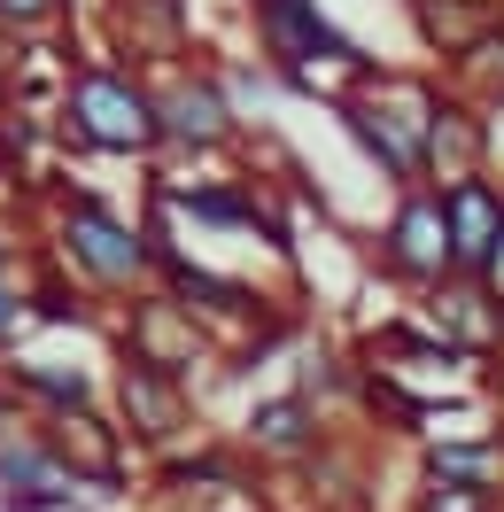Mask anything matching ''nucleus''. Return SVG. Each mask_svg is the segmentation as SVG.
<instances>
[{"label":"nucleus","mask_w":504,"mask_h":512,"mask_svg":"<svg viewBox=\"0 0 504 512\" xmlns=\"http://www.w3.org/2000/svg\"><path fill=\"white\" fill-rule=\"evenodd\" d=\"M39 264H55L70 288L109 295V303H132V295L156 288V241H148V218L117 210V202L94 194V187L47 194V241H39Z\"/></svg>","instance_id":"1"},{"label":"nucleus","mask_w":504,"mask_h":512,"mask_svg":"<svg viewBox=\"0 0 504 512\" xmlns=\"http://www.w3.org/2000/svg\"><path fill=\"white\" fill-rule=\"evenodd\" d=\"M55 140L78 156H125L156 163L163 156V101L148 63H117V55H78L55 101Z\"/></svg>","instance_id":"2"},{"label":"nucleus","mask_w":504,"mask_h":512,"mask_svg":"<svg viewBox=\"0 0 504 512\" xmlns=\"http://www.w3.org/2000/svg\"><path fill=\"white\" fill-rule=\"evenodd\" d=\"M442 94H450L442 70H373V78L342 86L334 117H342L349 140L365 148V163L404 194V187H435V171H427V132H435Z\"/></svg>","instance_id":"3"},{"label":"nucleus","mask_w":504,"mask_h":512,"mask_svg":"<svg viewBox=\"0 0 504 512\" xmlns=\"http://www.w3.org/2000/svg\"><path fill=\"white\" fill-rule=\"evenodd\" d=\"M256 24V47H264V70L280 78L287 94L303 101H342L334 86H326V70H349V86L357 78H373V55L357 47V39L318 8V0H241Z\"/></svg>","instance_id":"4"},{"label":"nucleus","mask_w":504,"mask_h":512,"mask_svg":"<svg viewBox=\"0 0 504 512\" xmlns=\"http://www.w3.org/2000/svg\"><path fill=\"white\" fill-rule=\"evenodd\" d=\"M148 241H156V288L171 295L179 311H194L218 342H272V334H264V326H272V295L264 288H249V280H233L218 264L187 256L156 210H148Z\"/></svg>","instance_id":"5"},{"label":"nucleus","mask_w":504,"mask_h":512,"mask_svg":"<svg viewBox=\"0 0 504 512\" xmlns=\"http://www.w3.org/2000/svg\"><path fill=\"white\" fill-rule=\"evenodd\" d=\"M156 70V101H163V148H179V156H233L241 140H249V117L225 101L218 86V63H148Z\"/></svg>","instance_id":"6"},{"label":"nucleus","mask_w":504,"mask_h":512,"mask_svg":"<svg viewBox=\"0 0 504 512\" xmlns=\"http://www.w3.org/2000/svg\"><path fill=\"white\" fill-rule=\"evenodd\" d=\"M373 264H380V280H396V288H411V295H435L442 280H458L442 187H404L388 202V218H380V233H373Z\"/></svg>","instance_id":"7"},{"label":"nucleus","mask_w":504,"mask_h":512,"mask_svg":"<svg viewBox=\"0 0 504 512\" xmlns=\"http://www.w3.org/2000/svg\"><path fill=\"white\" fill-rule=\"evenodd\" d=\"M218 350H225L218 334L194 319V311H179L163 288L117 303V357H140V365H156V373L194 388V373H218Z\"/></svg>","instance_id":"8"},{"label":"nucleus","mask_w":504,"mask_h":512,"mask_svg":"<svg viewBox=\"0 0 504 512\" xmlns=\"http://www.w3.org/2000/svg\"><path fill=\"white\" fill-rule=\"evenodd\" d=\"M109 419L125 427L132 450H187L194 435V388L156 373V365H140V357H117L109 365Z\"/></svg>","instance_id":"9"},{"label":"nucleus","mask_w":504,"mask_h":512,"mask_svg":"<svg viewBox=\"0 0 504 512\" xmlns=\"http://www.w3.org/2000/svg\"><path fill=\"white\" fill-rule=\"evenodd\" d=\"M148 210H187L194 225H218V233H264L280 256H295V233H287V218L272 210V194L256 179H163L156 171Z\"/></svg>","instance_id":"10"},{"label":"nucleus","mask_w":504,"mask_h":512,"mask_svg":"<svg viewBox=\"0 0 504 512\" xmlns=\"http://www.w3.org/2000/svg\"><path fill=\"white\" fill-rule=\"evenodd\" d=\"M233 443H241L249 466H295V474H303L334 435H326V412H318L303 388H264V396H249Z\"/></svg>","instance_id":"11"},{"label":"nucleus","mask_w":504,"mask_h":512,"mask_svg":"<svg viewBox=\"0 0 504 512\" xmlns=\"http://www.w3.org/2000/svg\"><path fill=\"white\" fill-rule=\"evenodd\" d=\"M86 481L70 474V458L39 427H16L0 443V512H78Z\"/></svg>","instance_id":"12"},{"label":"nucleus","mask_w":504,"mask_h":512,"mask_svg":"<svg viewBox=\"0 0 504 512\" xmlns=\"http://www.w3.org/2000/svg\"><path fill=\"white\" fill-rule=\"evenodd\" d=\"M32 427L70 458V474L86 481V489H109V497H117L132 481V443L109 412H63V419H32Z\"/></svg>","instance_id":"13"},{"label":"nucleus","mask_w":504,"mask_h":512,"mask_svg":"<svg viewBox=\"0 0 504 512\" xmlns=\"http://www.w3.org/2000/svg\"><path fill=\"white\" fill-rule=\"evenodd\" d=\"M442 218H450V256H458V280H481V264L504 233V179L497 171H466V179H442Z\"/></svg>","instance_id":"14"},{"label":"nucleus","mask_w":504,"mask_h":512,"mask_svg":"<svg viewBox=\"0 0 504 512\" xmlns=\"http://www.w3.org/2000/svg\"><path fill=\"white\" fill-rule=\"evenodd\" d=\"M0 381L32 419H63V412H101L109 388L94 381V365H63V357H0Z\"/></svg>","instance_id":"15"},{"label":"nucleus","mask_w":504,"mask_h":512,"mask_svg":"<svg viewBox=\"0 0 504 512\" xmlns=\"http://www.w3.org/2000/svg\"><path fill=\"white\" fill-rule=\"evenodd\" d=\"M419 319L435 326L442 342H458V350L481 365V357H504V303L481 280H442L435 295H419Z\"/></svg>","instance_id":"16"},{"label":"nucleus","mask_w":504,"mask_h":512,"mask_svg":"<svg viewBox=\"0 0 504 512\" xmlns=\"http://www.w3.org/2000/svg\"><path fill=\"white\" fill-rule=\"evenodd\" d=\"M256 466L241 458V443H194V450H171L156 466V489L171 497V505H210V497H241V489H256Z\"/></svg>","instance_id":"17"},{"label":"nucleus","mask_w":504,"mask_h":512,"mask_svg":"<svg viewBox=\"0 0 504 512\" xmlns=\"http://www.w3.org/2000/svg\"><path fill=\"white\" fill-rule=\"evenodd\" d=\"M489 148H497V117L481 109L473 94H442L435 109V132H427V171H435V187L442 179H466V171H489Z\"/></svg>","instance_id":"18"},{"label":"nucleus","mask_w":504,"mask_h":512,"mask_svg":"<svg viewBox=\"0 0 504 512\" xmlns=\"http://www.w3.org/2000/svg\"><path fill=\"white\" fill-rule=\"evenodd\" d=\"M287 388H303L318 412H326V404H365V357L326 350V342H318V350L295 357V381H287Z\"/></svg>","instance_id":"19"},{"label":"nucleus","mask_w":504,"mask_h":512,"mask_svg":"<svg viewBox=\"0 0 504 512\" xmlns=\"http://www.w3.org/2000/svg\"><path fill=\"white\" fill-rule=\"evenodd\" d=\"M109 8H117V32L132 39V55H148V47H171V55H187L194 0H109Z\"/></svg>","instance_id":"20"},{"label":"nucleus","mask_w":504,"mask_h":512,"mask_svg":"<svg viewBox=\"0 0 504 512\" xmlns=\"http://www.w3.org/2000/svg\"><path fill=\"white\" fill-rule=\"evenodd\" d=\"M32 319H39V326H70V334H86V326H101V311H94V295L70 288L55 264H39V280H32Z\"/></svg>","instance_id":"21"},{"label":"nucleus","mask_w":504,"mask_h":512,"mask_svg":"<svg viewBox=\"0 0 504 512\" xmlns=\"http://www.w3.org/2000/svg\"><path fill=\"white\" fill-rule=\"evenodd\" d=\"M411 512H497V489H489V481L419 474V489H411Z\"/></svg>","instance_id":"22"},{"label":"nucleus","mask_w":504,"mask_h":512,"mask_svg":"<svg viewBox=\"0 0 504 512\" xmlns=\"http://www.w3.org/2000/svg\"><path fill=\"white\" fill-rule=\"evenodd\" d=\"M70 24V0H0V47L16 39H55Z\"/></svg>","instance_id":"23"},{"label":"nucleus","mask_w":504,"mask_h":512,"mask_svg":"<svg viewBox=\"0 0 504 512\" xmlns=\"http://www.w3.org/2000/svg\"><path fill=\"white\" fill-rule=\"evenodd\" d=\"M32 280H0V357H16V342L32 334Z\"/></svg>","instance_id":"24"},{"label":"nucleus","mask_w":504,"mask_h":512,"mask_svg":"<svg viewBox=\"0 0 504 512\" xmlns=\"http://www.w3.org/2000/svg\"><path fill=\"white\" fill-rule=\"evenodd\" d=\"M16 427H32V412H24V404H16V396H8V381H0V443H8V435H16Z\"/></svg>","instance_id":"25"},{"label":"nucleus","mask_w":504,"mask_h":512,"mask_svg":"<svg viewBox=\"0 0 504 512\" xmlns=\"http://www.w3.org/2000/svg\"><path fill=\"white\" fill-rule=\"evenodd\" d=\"M481 288L504 303V233H497V249H489V264H481Z\"/></svg>","instance_id":"26"},{"label":"nucleus","mask_w":504,"mask_h":512,"mask_svg":"<svg viewBox=\"0 0 504 512\" xmlns=\"http://www.w3.org/2000/svg\"><path fill=\"white\" fill-rule=\"evenodd\" d=\"M16 264H24V241H8V233H0V280H16Z\"/></svg>","instance_id":"27"},{"label":"nucleus","mask_w":504,"mask_h":512,"mask_svg":"<svg viewBox=\"0 0 504 512\" xmlns=\"http://www.w3.org/2000/svg\"><path fill=\"white\" fill-rule=\"evenodd\" d=\"M218 512H241V505H218Z\"/></svg>","instance_id":"28"}]
</instances>
